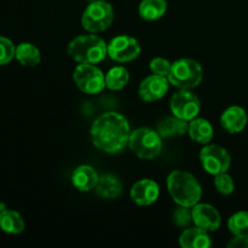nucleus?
<instances>
[{
    "mask_svg": "<svg viewBox=\"0 0 248 248\" xmlns=\"http://www.w3.org/2000/svg\"><path fill=\"white\" fill-rule=\"evenodd\" d=\"M171 111L174 116L183 120L191 121L196 118L201 108L200 99L189 90H181L172 96Z\"/></svg>",
    "mask_w": 248,
    "mask_h": 248,
    "instance_id": "nucleus-9",
    "label": "nucleus"
},
{
    "mask_svg": "<svg viewBox=\"0 0 248 248\" xmlns=\"http://www.w3.org/2000/svg\"><path fill=\"white\" fill-rule=\"evenodd\" d=\"M130 125L125 116L109 111L98 116L91 127V140L97 149L108 154L121 152L130 140Z\"/></svg>",
    "mask_w": 248,
    "mask_h": 248,
    "instance_id": "nucleus-1",
    "label": "nucleus"
},
{
    "mask_svg": "<svg viewBox=\"0 0 248 248\" xmlns=\"http://www.w3.org/2000/svg\"><path fill=\"white\" fill-rule=\"evenodd\" d=\"M189 124L186 120L179 119L177 116L166 118L157 125V132L162 138L176 137L188 132Z\"/></svg>",
    "mask_w": 248,
    "mask_h": 248,
    "instance_id": "nucleus-19",
    "label": "nucleus"
},
{
    "mask_svg": "<svg viewBox=\"0 0 248 248\" xmlns=\"http://www.w3.org/2000/svg\"><path fill=\"white\" fill-rule=\"evenodd\" d=\"M94 188L96 193L104 199H116L123 193V184L120 179L110 173L102 174Z\"/></svg>",
    "mask_w": 248,
    "mask_h": 248,
    "instance_id": "nucleus-17",
    "label": "nucleus"
},
{
    "mask_svg": "<svg viewBox=\"0 0 248 248\" xmlns=\"http://www.w3.org/2000/svg\"><path fill=\"white\" fill-rule=\"evenodd\" d=\"M229 248H248V237L235 236L228 244Z\"/></svg>",
    "mask_w": 248,
    "mask_h": 248,
    "instance_id": "nucleus-29",
    "label": "nucleus"
},
{
    "mask_svg": "<svg viewBox=\"0 0 248 248\" xmlns=\"http://www.w3.org/2000/svg\"><path fill=\"white\" fill-rule=\"evenodd\" d=\"M171 63L161 57L154 58L150 62V70L153 72V74L161 75V77H169L170 72H171Z\"/></svg>",
    "mask_w": 248,
    "mask_h": 248,
    "instance_id": "nucleus-27",
    "label": "nucleus"
},
{
    "mask_svg": "<svg viewBox=\"0 0 248 248\" xmlns=\"http://www.w3.org/2000/svg\"><path fill=\"white\" fill-rule=\"evenodd\" d=\"M222 127L229 133H239L246 127L247 114L244 108L237 106H232L225 109L220 118Z\"/></svg>",
    "mask_w": 248,
    "mask_h": 248,
    "instance_id": "nucleus-14",
    "label": "nucleus"
},
{
    "mask_svg": "<svg viewBox=\"0 0 248 248\" xmlns=\"http://www.w3.org/2000/svg\"><path fill=\"white\" fill-rule=\"evenodd\" d=\"M15 57L24 67H35L41 61L40 51L31 43L19 44L16 47Z\"/></svg>",
    "mask_w": 248,
    "mask_h": 248,
    "instance_id": "nucleus-21",
    "label": "nucleus"
},
{
    "mask_svg": "<svg viewBox=\"0 0 248 248\" xmlns=\"http://www.w3.org/2000/svg\"><path fill=\"white\" fill-rule=\"evenodd\" d=\"M215 186L218 190V193L222 194V195H230V194H232V191H234L235 189L234 181H232V177H230L229 174L225 173V172L216 176Z\"/></svg>",
    "mask_w": 248,
    "mask_h": 248,
    "instance_id": "nucleus-25",
    "label": "nucleus"
},
{
    "mask_svg": "<svg viewBox=\"0 0 248 248\" xmlns=\"http://www.w3.org/2000/svg\"><path fill=\"white\" fill-rule=\"evenodd\" d=\"M2 210H5V205L4 203H0V211H2Z\"/></svg>",
    "mask_w": 248,
    "mask_h": 248,
    "instance_id": "nucleus-30",
    "label": "nucleus"
},
{
    "mask_svg": "<svg viewBox=\"0 0 248 248\" xmlns=\"http://www.w3.org/2000/svg\"><path fill=\"white\" fill-rule=\"evenodd\" d=\"M75 85L87 94H97L106 87V77L101 69L90 63H80L73 74Z\"/></svg>",
    "mask_w": 248,
    "mask_h": 248,
    "instance_id": "nucleus-7",
    "label": "nucleus"
},
{
    "mask_svg": "<svg viewBox=\"0 0 248 248\" xmlns=\"http://www.w3.org/2000/svg\"><path fill=\"white\" fill-rule=\"evenodd\" d=\"M228 228L235 236L248 237V212L240 211L234 213L228 220Z\"/></svg>",
    "mask_w": 248,
    "mask_h": 248,
    "instance_id": "nucleus-24",
    "label": "nucleus"
},
{
    "mask_svg": "<svg viewBox=\"0 0 248 248\" xmlns=\"http://www.w3.org/2000/svg\"><path fill=\"white\" fill-rule=\"evenodd\" d=\"M169 82L166 77L153 74L140 82L138 94L144 102L159 101L169 91Z\"/></svg>",
    "mask_w": 248,
    "mask_h": 248,
    "instance_id": "nucleus-11",
    "label": "nucleus"
},
{
    "mask_svg": "<svg viewBox=\"0 0 248 248\" xmlns=\"http://www.w3.org/2000/svg\"><path fill=\"white\" fill-rule=\"evenodd\" d=\"M211 244L207 232L199 227L189 228L179 236V245L183 248H208Z\"/></svg>",
    "mask_w": 248,
    "mask_h": 248,
    "instance_id": "nucleus-16",
    "label": "nucleus"
},
{
    "mask_svg": "<svg viewBox=\"0 0 248 248\" xmlns=\"http://www.w3.org/2000/svg\"><path fill=\"white\" fill-rule=\"evenodd\" d=\"M0 229L7 234H19L24 230L23 218L16 211L5 208L0 211Z\"/></svg>",
    "mask_w": 248,
    "mask_h": 248,
    "instance_id": "nucleus-20",
    "label": "nucleus"
},
{
    "mask_svg": "<svg viewBox=\"0 0 248 248\" xmlns=\"http://www.w3.org/2000/svg\"><path fill=\"white\" fill-rule=\"evenodd\" d=\"M16 52L14 43L5 36H0V65H5L12 61Z\"/></svg>",
    "mask_w": 248,
    "mask_h": 248,
    "instance_id": "nucleus-26",
    "label": "nucleus"
},
{
    "mask_svg": "<svg viewBox=\"0 0 248 248\" xmlns=\"http://www.w3.org/2000/svg\"><path fill=\"white\" fill-rule=\"evenodd\" d=\"M188 133L196 143L208 144L213 138V127L206 119H193L189 124Z\"/></svg>",
    "mask_w": 248,
    "mask_h": 248,
    "instance_id": "nucleus-18",
    "label": "nucleus"
},
{
    "mask_svg": "<svg viewBox=\"0 0 248 248\" xmlns=\"http://www.w3.org/2000/svg\"><path fill=\"white\" fill-rule=\"evenodd\" d=\"M169 81L181 90H190L198 86L203 78L202 67L190 58H181L172 64Z\"/></svg>",
    "mask_w": 248,
    "mask_h": 248,
    "instance_id": "nucleus-4",
    "label": "nucleus"
},
{
    "mask_svg": "<svg viewBox=\"0 0 248 248\" xmlns=\"http://www.w3.org/2000/svg\"><path fill=\"white\" fill-rule=\"evenodd\" d=\"M167 189L174 202L184 207H194L202 195V188L198 179L189 172L179 170L169 174Z\"/></svg>",
    "mask_w": 248,
    "mask_h": 248,
    "instance_id": "nucleus-2",
    "label": "nucleus"
},
{
    "mask_svg": "<svg viewBox=\"0 0 248 248\" xmlns=\"http://www.w3.org/2000/svg\"><path fill=\"white\" fill-rule=\"evenodd\" d=\"M200 161L207 173L217 174L227 172L232 165V157L227 149L216 144H207L200 152Z\"/></svg>",
    "mask_w": 248,
    "mask_h": 248,
    "instance_id": "nucleus-8",
    "label": "nucleus"
},
{
    "mask_svg": "<svg viewBox=\"0 0 248 248\" xmlns=\"http://www.w3.org/2000/svg\"><path fill=\"white\" fill-rule=\"evenodd\" d=\"M130 80L127 69L125 67H114L107 73L106 75V86L109 90L118 91L124 89Z\"/></svg>",
    "mask_w": 248,
    "mask_h": 248,
    "instance_id": "nucleus-23",
    "label": "nucleus"
},
{
    "mask_svg": "<svg viewBox=\"0 0 248 248\" xmlns=\"http://www.w3.org/2000/svg\"><path fill=\"white\" fill-rule=\"evenodd\" d=\"M98 178V174L93 167L89 166V165H81L73 172L72 183L78 190L89 191L96 186Z\"/></svg>",
    "mask_w": 248,
    "mask_h": 248,
    "instance_id": "nucleus-15",
    "label": "nucleus"
},
{
    "mask_svg": "<svg viewBox=\"0 0 248 248\" xmlns=\"http://www.w3.org/2000/svg\"><path fill=\"white\" fill-rule=\"evenodd\" d=\"M108 45L99 36L89 34L73 39L68 45V55L79 63L96 64L102 62L108 55Z\"/></svg>",
    "mask_w": 248,
    "mask_h": 248,
    "instance_id": "nucleus-3",
    "label": "nucleus"
},
{
    "mask_svg": "<svg viewBox=\"0 0 248 248\" xmlns=\"http://www.w3.org/2000/svg\"><path fill=\"white\" fill-rule=\"evenodd\" d=\"M113 19L114 11L111 5L103 0H97L85 9L81 23L82 27L90 33H99L108 29L113 23Z\"/></svg>",
    "mask_w": 248,
    "mask_h": 248,
    "instance_id": "nucleus-6",
    "label": "nucleus"
},
{
    "mask_svg": "<svg viewBox=\"0 0 248 248\" xmlns=\"http://www.w3.org/2000/svg\"><path fill=\"white\" fill-rule=\"evenodd\" d=\"M191 220H193V213H191L190 207L181 206L173 212V222L178 227H186Z\"/></svg>",
    "mask_w": 248,
    "mask_h": 248,
    "instance_id": "nucleus-28",
    "label": "nucleus"
},
{
    "mask_svg": "<svg viewBox=\"0 0 248 248\" xmlns=\"http://www.w3.org/2000/svg\"><path fill=\"white\" fill-rule=\"evenodd\" d=\"M193 222L196 227L206 230V232H216L219 229L222 218L219 212L213 206L208 203H196L191 210Z\"/></svg>",
    "mask_w": 248,
    "mask_h": 248,
    "instance_id": "nucleus-12",
    "label": "nucleus"
},
{
    "mask_svg": "<svg viewBox=\"0 0 248 248\" xmlns=\"http://www.w3.org/2000/svg\"><path fill=\"white\" fill-rule=\"evenodd\" d=\"M107 48L109 57L120 63L131 62L140 53V43L128 35H119L111 39Z\"/></svg>",
    "mask_w": 248,
    "mask_h": 248,
    "instance_id": "nucleus-10",
    "label": "nucleus"
},
{
    "mask_svg": "<svg viewBox=\"0 0 248 248\" xmlns=\"http://www.w3.org/2000/svg\"><path fill=\"white\" fill-rule=\"evenodd\" d=\"M128 145L140 159H154L162 150V137L157 131L140 127L131 132Z\"/></svg>",
    "mask_w": 248,
    "mask_h": 248,
    "instance_id": "nucleus-5",
    "label": "nucleus"
},
{
    "mask_svg": "<svg viewBox=\"0 0 248 248\" xmlns=\"http://www.w3.org/2000/svg\"><path fill=\"white\" fill-rule=\"evenodd\" d=\"M167 10L166 0H142L140 4V16L145 21L161 18Z\"/></svg>",
    "mask_w": 248,
    "mask_h": 248,
    "instance_id": "nucleus-22",
    "label": "nucleus"
},
{
    "mask_svg": "<svg viewBox=\"0 0 248 248\" xmlns=\"http://www.w3.org/2000/svg\"><path fill=\"white\" fill-rule=\"evenodd\" d=\"M160 194L159 186L152 179H140L133 184L130 195L135 203L140 206H149L157 200Z\"/></svg>",
    "mask_w": 248,
    "mask_h": 248,
    "instance_id": "nucleus-13",
    "label": "nucleus"
}]
</instances>
